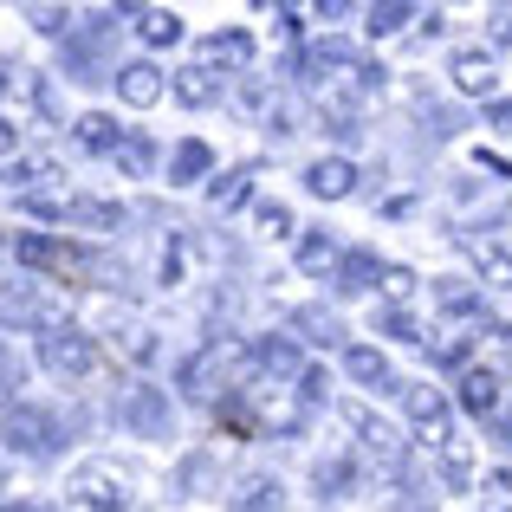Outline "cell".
Instances as JSON below:
<instances>
[{"label": "cell", "instance_id": "cell-1", "mask_svg": "<svg viewBox=\"0 0 512 512\" xmlns=\"http://www.w3.org/2000/svg\"><path fill=\"white\" fill-rule=\"evenodd\" d=\"M137 487H143V474L130 461H111V454H91V461H78L65 474V500L85 506V512H130Z\"/></svg>", "mask_w": 512, "mask_h": 512}, {"label": "cell", "instance_id": "cell-2", "mask_svg": "<svg viewBox=\"0 0 512 512\" xmlns=\"http://www.w3.org/2000/svg\"><path fill=\"white\" fill-rule=\"evenodd\" d=\"M33 363L52 376V383H85V376H98L104 344L91 338V331H78V325H59V331H39L33 338Z\"/></svg>", "mask_w": 512, "mask_h": 512}, {"label": "cell", "instance_id": "cell-3", "mask_svg": "<svg viewBox=\"0 0 512 512\" xmlns=\"http://www.w3.org/2000/svg\"><path fill=\"white\" fill-rule=\"evenodd\" d=\"M65 448L59 441V422H52L46 402H13V409H0V461H39V454Z\"/></svg>", "mask_w": 512, "mask_h": 512}, {"label": "cell", "instance_id": "cell-4", "mask_svg": "<svg viewBox=\"0 0 512 512\" xmlns=\"http://www.w3.org/2000/svg\"><path fill=\"white\" fill-rule=\"evenodd\" d=\"M65 325V312L59 305H46V286L39 279H26V273H13V279H0V331H59Z\"/></svg>", "mask_w": 512, "mask_h": 512}, {"label": "cell", "instance_id": "cell-5", "mask_svg": "<svg viewBox=\"0 0 512 512\" xmlns=\"http://www.w3.org/2000/svg\"><path fill=\"white\" fill-rule=\"evenodd\" d=\"M344 422H350V435H357V448L370 454V467H383V474H396L402 467V435L383 422V415H370L363 402H350L344 409Z\"/></svg>", "mask_w": 512, "mask_h": 512}, {"label": "cell", "instance_id": "cell-6", "mask_svg": "<svg viewBox=\"0 0 512 512\" xmlns=\"http://www.w3.org/2000/svg\"><path fill=\"white\" fill-rule=\"evenodd\" d=\"M117 98L130 104V111H150V104H163V91H169V78L156 72L150 59H130V65H117Z\"/></svg>", "mask_w": 512, "mask_h": 512}, {"label": "cell", "instance_id": "cell-7", "mask_svg": "<svg viewBox=\"0 0 512 512\" xmlns=\"http://www.w3.org/2000/svg\"><path fill=\"white\" fill-rule=\"evenodd\" d=\"M409 422L428 448H448V402H441L435 389H409Z\"/></svg>", "mask_w": 512, "mask_h": 512}, {"label": "cell", "instance_id": "cell-8", "mask_svg": "<svg viewBox=\"0 0 512 512\" xmlns=\"http://www.w3.org/2000/svg\"><path fill=\"white\" fill-rule=\"evenodd\" d=\"M175 104H188V111H208V104H221V72H208V65H182V72L169 78Z\"/></svg>", "mask_w": 512, "mask_h": 512}, {"label": "cell", "instance_id": "cell-9", "mask_svg": "<svg viewBox=\"0 0 512 512\" xmlns=\"http://www.w3.org/2000/svg\"><path fill=\"white\" fill-rule=\"evenodd\" d=\"M305 188L325 195V201H344L350 188H357V163H350V156H318V163L305 169Z\"/></svg>", "mask_w": 512, "mask_h": 512}, {"label": "cell", "instance_id": "cell-10", "mask_svg": "<svg viewBox=\"0 0 512 512\" xmlns=\"http://www.w3.org/2000/svg\"><path fill=\"white\" fill-rule=\"evenodd\" d=\"M124 428H137V435H169V402H163V389H130Z\"/></svg>", "mask_w": 512, "mask_h": 512}, {"label": "cell", "instance_id": "cell-11", "mask_svg": "<svg viewBox=\"0 0 512 512\" xmlns=\"http://www.w3.org/2000/svg\"><path fill=\"white\" fill-rule=\"evenodd\" d=\"M124 221V208L104 195H72L65 201V227H91V234H111V227Z\"/></svg>", "mask_w": 512, "mask_h": 512}, {"label": "cell", "instance_id": "cell-12", "mask_svg": "<svg viewBox=\"0 0 512 512\" xmlns=\"http://www.w3.org/2000/svg\"><path fill=\"white\" fill-rule=\"evenodd\" d=\"M72 137H78V150H91V156H111L117 143H124V124L117 117H104V111H85L72 124Z\"/></svg>", "mask_w": 512, "mask_h": 512}, {"label": "cell", "instance_id": "cell-13", "mask_svg": "<svg viewBox=\"0 0 512 512\" xmlns=\"http://www.w3.org/2000/svg\"><path fill=\"white\" fill-rule=\"evenodd\" d=\"M201 59H208V72H221V65H247L253 59V33H214L208 46H201Z\"/></svg>", "mask_w": 512, "mask_h": 512}, {"label": "cell", "instance_id": "cell-14", "mask_svg": "<svg viewBox=\"0 0 512 512\" xmlns=\"http://www.w3.org/2000/svg\"><path fill=\"white\" fill-rule=\"evenodd\" d=\"M234 512H286V487H279L273 474H253V480H240V500H234Z\"/></svg>", "mask_w": 512, "mask_h": 512}, {"label": "cell", "instance_id": "cell-15", "mask_svg": "<svg viewBox=\"0 0 512 512\" xmlns=\"http://www.w3.org/2000/svg\"><path fill=\"white\" fill-rule=\"evenodd\" d=\"M137 39H143V46H175V39H182V13L143 7V13H137Z\"/></svg>", "mask_w": 512, "mask_h": 512}, {"label": "cell", "instance_id": "cell-16", "mask_svg": "<svg viewBox=\"0 0 512 512\" xmlns=\"http://www.w3.org/2000/svg\"><path fill=\"white\" fill-rule=\"evenodd\" d=\"M111 163L124 169V175H150L156 169V143L143 137V130H124V143L111 150Z\"/></svg>", "mask_w": 512, "mask_h": 512}, {"label": "cell", "instance_id": "cell-17", "mask_svg": "<svg viewBox=\"0 0 512 512\" xmlns=\"http://www.w3.org/2000/svg\"><path fill=\"white\" fill-rule=\"evenodd\" d=\"M454 85L461 91H493V59L487 52H454Z\"/></svg>", "mask_w": 512, "mask_h": 512}, {"label": "cell", "instance_id": "cell-18", "mask_svg": "<svg viewBox=\"0 0 512 512\" xmlns=\"http://www.w3.org/2000/svg\"><path fill=\"white\" fill-rule=\"evenodd\" d=\"M344 370L357 376V383H389V363H383V350H370V344H350V350H344Z\"/></svg>", "mask_w": 512, "mask_h": 512}, {"label": "cell", "instance_id": "cell-19", "mask_svg": "<svg viewBox=\"0 0 512 512\" xmlns=\"http://www.w3.org/2000/svg\"><path fill=\"white\" fill-rule=\"evenodd\" d=\"M331 266H338V240L318 227V234L299 247V273H312V279H318V273H331Z\"/></svg>", "mask_w": 512, "mask_h": 512}, {"label": "cell", "instance_id": "cell-20", "mask_svg": "<svg viewBox=\"0 0 512 512\" xmlns=\"http://www.w3.org/2000/svg\"><path fill=\"white\" fill-rule=\"evenodd\" d=\"M20 383H26V363H20V350L0 338V409H13V402H20Z\"/></svg>", "mask_w": 512, "mask_h": 512}, {"label": "cell", "instance_id": "cell-21", "mask_svg": "<svg viewBox=\"0 0 512 512\" xmlns=\"http://www.w3.org/2000/svg\"><path fill=\"white\" fill-rule=\"evenodd\" d=\"M350 480H357V467H350V461H318V467H312V487L325 493V500H344Z\"/></svg>", "mask_w": 512, "mask_h": 512}, {"label": "cell", "instance_id": "cell-22", "mask_svg": "<svg viewBox=\"0 0 512 512\" xmlns=\"http://www.w3.org/2000/svg\"><path fill=\"white\" fill-rule=\"evenodd\" d=\"M253 221H260L266 240H286L292 234V208H286V201H260V208H253Z\"/></svg>", "mask_w": 512, "mask_h": 512}, {"label": "cell", "instance_id": "cell-23", "mask_svg": "<svg viewBox=\"0 0 512 512\" xmlns=\"http://www.w3.org/2000/svg\"><path fill=\"white\" fill-rule=\"evenodd\" d=\"M20 13H26V20H33L46 39H65V33H72V13H65V7H20Z\"/></svg>", "mask_w": 512, "mask_h": 512}, {"label": "cell", "instance_id": "cell-24", "mask_svg": "<svg viewBox=\"0 0 512 512\" xmlns=\"http://www.w3.org/2000/svg\"><path fill=\"white\" fill-rule=\"evenodd\" d=\"M201 169H208V150H201V143H182V150H175V163H169V182H195Z\"/></svg>", "mask_w": 512, "mask_h": 512}, {"label": "cell", "instance_id": "cell-25", "mask_svg": "<svg viewBox=\"0 0 512 512\" xmlns=\"http://www.w3.org/2000/svg\"><path fill=\"white\" fill-rule=\"evenodd\" d=\"M461 402L487 415V409H493V376H467V383H461Z\"/></svg>", "mask_w": 512, "mask_h": 512}, {"label": "cell", "instance_id": "cell-26", "mask_svg": "<svg viewBox=\"0 0 512 512\" xmlns=\"http://www.w3.org/2000/svg\"><path fill=\"white\" fill-rule=\"evenodd\" d=\"M383 299H396V305H402V299H415V279L402 273V266H383Z\"/></svg>", "mask_w": 512, "mask_h": 512}, {"label": "cell", "instance_id": "cell-27", "mask_svg": "<svg viewBox=\"0 0 512 512\" xmlns=\"http://www.w3.org/2000/svg\"><path fill=\"white\" fill-rule=\"evenodd\" d=\"M247 175H253V169L221 175V188H208V201H221V208H227V201H240V195H247Z\"/></svg>", "mask_w": 512, "mask_h": 512}, {"label": "cell", "instance_id": "cell-28", "mask_svg": "<svg viewBox=\"0 0 512 512\" xmlns=\"http://www.w3.org/2000/svg\"><path fill=\"white\" fill-rule=\"evenodd\" d=\"M0 512H46V506H33V500H7Z\"/></svg>", "mask_w": 512, "mask_h": 512}, {"label": "cell", "instance_id": "cell-29", "mask_svg": "<svg viewBox=\"0 0 512 512\" xmlns=\"http://www.w3.org/2000/svg\"><path fill=\"white\" fill-rule=\"evenodd\" d=\"M0 506H7V461H0Z\"/></svg>", "mask_w": 512, "mask_h": 512}, {"label": "cell", "instance_id": "cell-30", "mask_svg": "<svg viewBox=\"0 0 512 512\" xmlns=\"http://www.w3.org/2000/svg\"><path fill=\"white\" fill-rule=\"evenodd\" d=\"M0 253H7V234H0Z\"/></svg>", "mask_w": 512, "mask_h": 512}]
</instances>
